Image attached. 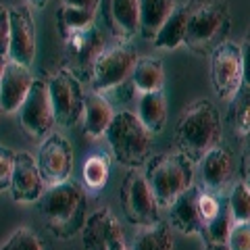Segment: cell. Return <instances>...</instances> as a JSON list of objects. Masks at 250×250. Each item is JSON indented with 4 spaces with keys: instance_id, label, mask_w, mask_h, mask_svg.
Instances as JSON below:
<instances>
[{
    "instance_id": "33",
    "label": "cell",
    "mask_w": 250,
    "mask_h": 250,
    "mask_svg": "<svg viewBox=\"0 0 250 250\" xmlns=\"http://www.w3.org/2000/svg\"><path fill=\"white\" fill-rule=\"evenodd\" d=\"M13 165H15V152L6 146H0V192L9 190Z\"/></svg>"
},
{
    "instance_id": "32",
    "label": "cell",
    "mask_w": 250,
    "mask_h": 250,
    "mask_svg": "<svg viewBox=\"0 0 250 250\" xmlns=\"http://www.w3.org/2000/svg\"><path fill=\"white\" fill-rule=\"evenodd\" d=\"M225 246L228 250H250V223L231 225Z\"/></svg>"
},
{
    "instance_id": "15",
    "label": "cell",
    "mask_w": 250,
    "mask_h": 250,
    "mask_svg": "<svg viewBox=\"0 0 250 250\" xmlns=\"http://www.w3.org/2000/svg\"><path fill=\"white\" fill-rule=\"evenodd\" d=\"M62 40H65V50L69 61L73 62V73L92 69L94 61L100 52L104 50V38L96 27V23L85 29H75V31H62Z\"/></svg>"
},
{
    "instance_id": "27",
    "label": "cell",
    "mask_w": 250,
    "mask_h": 250,
    "mask_svg": "<svg viewBox=\"0 0 250 250\" xmlns=\"http://www.w3.org/2000/svg\"><path fill=\"white\" fill-rule=\"evenodd\" d=\"M83 184L88 186V190L100 192L106 186L108 179V159L104 154H92L88 156V161L83 163Z\"/></svg>"
},
{
    "instance_id": "39",
    "label": "cell",
    "mask_w": 250,
    "mask_h": 250,
    "mask_svg": "<svg viewBox=\"0 0 250 250\" xmlns=\"http://www.w3.org/2000/svg\"><path fill=\"white\" fill-rule=\"evenodd\" d=\"M207 250H228L225 244H207Z\"/></svg>"
},
{
    "instance_id": "28",
    "label": "cell",
    "mask_w": 250,
    "mask_h": 250,
    "mask_svg": "<svg viewBox=\"0 0 250 250\" xmlns=\"http://www.w3.org/2000/svg\"><path fill=\"white\" fill-rule=\"evenodd\" d=\"M228 210L233 225L238 223H250V188L246 182H238L229 192Z\"/></svg>"
},
{
    "instance_id": "10",
    "label": "cell",
    "mask_w": 250,
    "mask_h": 250,
    "mask_svg": "<svg viewBox=\"0 0 250 250\" xmlns=\"http://www.w3.org/2000/svg\"><path fill=\"white\" fill-rule=\"evenodd\" d=\"M17 113L23 131L29 138H34L36 142H42V140H46L52 134V127L57 125V121H54V113L50 106L46 80H38L36 77L25 103L21 104Z\"/></svg>"
},
{
    "instance_id": "31",
    "label": "cell",
    "mask_w": 250,
    "mask_h": 250,
    "mask_svg": "<svg viewBox=\"0 0 250 250\" xmlns=\"http://www.w3.org/2000/svg\"><path fill=\"white\" fill-rule=\"evenodd\" d=\"M221 202H219L217 194L213 192H202L200 190V196H198V213H200V221H202V231H205L207 225L213 221V219L221 213Z\"/></svg>"
},
{
    "instance_id": "7",
    "label": "cell",
    "mask_w": 250,
    "mask_h": 250,
    "mask_svg": "<svg viewBox=\"0 0 250 250\" xmlns=\"http://www.w3.org/2000/svg\"><path fill=\"white\" fill-rule=\"evenodd\" d=\"M136 61H138V54L134 50V46L127 42H119L111 46V48H104L96 57L90 69L92 90L103 94L121 85L123 82H127L131 77V71H134Z\"/></svg>"
},
{
    "instance_id": "24",
    "label": "cell",
    "mask_w": 250,
    "mask_h": 250,
    "mask_svg": "<svg viewBox=\"0 0 250 250\" xmlns=\"http://www.w3.org/2000/svg\"><path fill=\"white\" fill-rule=\"evenodd\" d=\"M186 38V4L175 6L173 13L169 15V19L163 23V27L159 29V34L154 36V46L156 48H165L173 50L177 46L184 44Z\"/></svg>"
},
{
    "instance_id": "5",
    "label": "cell",
    "mask_w": 250,
    "mask_h": 250,
    "mask_svg": "<svg viewBox=\"0 0 250 250\" xmlns=\"http://www.w3.org/2000/svg\"><path fill=\"white\" fill-rule=\"evenodd\" d=\"M104 136L113 150V156L121 165L129 169H140L146 163L148 152H150V131L140 123L136 113H115Z\"/></svg>"
},
{
    "instance_id": "17",
    "label": "cell",
    "mask_w": 250,
    "mask_h": 250,
    "mask_svg": "<svg viewBox=\"0 0 250 250\" xmlns=\"http://www.w3.org/2000/svg\"><path fill=\"white\" fill-rule=\"evenodd\" d=\"M34 73L29 67L9 61L0 77V108L6 113H17L25 103L27 94L34 85Z\"/></svg>"
},
{
    "instance_id": "6",
    "label": "cell",
    "mask_w": 250,
    "mask_h": 250,
    "mask_svg": "<svg viewBox=\"0 0 250 250\" xmlns=\"http://www.w3.org/2000/svg\"><path fill=\"white\" fill-rule=\"evenodd\" d=\"M48 98L54 113V121L61 127H73L83 113V88L71 69H61L48 82Z\"/></svg>"
},
{
    "instance_id": "38",
    "label": "cell",
    "mask_w": 250,
    "mask_h": 250,
    "mask_svg": "<svg viewBox=\"0 0 250 250\" xmlns=\"http://www.w3.org/2000/svg\"><path fill=\"white\" fill-rule=\"evenodd\" d=\"M27 2H29L31 6H38V9H44V6L48 4L50 0H27Z\"/></svg>"
},
{
    "instance_id": "13",
    "label": "cell",
    "mask_w": 250,
    "mask_h": 250,
    "mask_svg": "<svg viewBox=\"0 0 250 250\" xmlns=\"http://www.w3.org/2000/svg\"><path fill=\"white\" fill-rule=\"evenodd\" d=\"M83 250H129L119 221L108 208L92 213L82 229Z\"/></svg>"
},
{
    "instance_id": "14",
    "label": "cell",
    "mask_w": 250,
    "mask_h": 250,
    "mask_svg": "<svg viewBox=\"0 0 250 250\" xmlns=\"http://www.w3.org/2000/svg\"><path fill=\"white\" fill-rule=\"evenodd\" d=\"M11 196L15 202H38L46 190V184L42 182L40 169H38L36 156L31 152H15V165L9 184Z\"/></svg>"
},
{
    "instance_id": "8",
    "label": "cell",
    "mask_w": 250,
    "mask_h": 250,
    "mask_svg": "<svg viewBox=\"0 0 250 250\" xmlns=\"http://www.w3.org/2000/svg\"><path fill=\"white\" fill-rule=\"evenodd\" d=\"M210 82L219 100L231 103L242 88V52L240 44L225 40L208 54Z\"/></svg>"
},
{
    "instance_id": "36",
    "label": "cell",
    "mask_w": 250,
    "mask_h": 250,
    "mask_svg": "<svg viewBox=\"0 0 250 250\" xmlns=\"http://www.w3.org/2000/svg\"><path fill=\"white\" fill-rule=\"evenodd\" d=\"M61 9H73V11H83V13L98 15L100 0H61Z\"/></svg>"
},
{
    "instance_id": "1",
    "label": "cell",
    "mask_w": 250,
    "mask_h": 250,
    "mask_svg": "<svg viewBox=\"0 0 250 250\" xmlns=\"http://www.w3.org/2000/svg\"><path fill=\"white\" fill-rule=\"evenodd\" d=\"M38 208L46 228L54 238L71 240L83 229L85 223V190L80 182L67 179L62 184L48 186L38 200Z\"/></svg>"
},
{
    "instance_id": "18",
    "label": "cell",
    "mask_w": 250,
    "mask_h": 250,
    "mask_svg": "<svg viewBox=\"0 0 250 250\" xmlns=\"http://www.w3.org/2000/svg\"><path fill=\"white\" fill-rule=\"evenodd\" d=\"M200 175L207 192H221L233 177V154L221 144L208 150L200 161Z\"/></svg>"
},
{
    "instance_id": "35",
    "label": "cell",
    "mask_w": 250,
    "mask_h": 250,
    "mask_svg": "<svg viewBox=\"0 0 250 250\" xmlns=\"http://www.w3.org/2000/svg\"><path fill=\"white\" fill-rule=\"evenodd\" d=\"M240 52H242V85L250 88V29L246 31Z\"/></svg>"
},
{
    "instance_id": "22",
    "label": "cell",
    "mask_w": 250,
    "mask_h": 250,
    "mask_svg": "<svg viewBox=\"0 0 250 250\" xmlns=\"http://www.w3.org/2000/svg\"><path fill=\"white\" fill-rule=\"evenodd\" d=\"M131 83L140 94L159 92L165 85V69L161 59L154 57H138L134 71H131Z\"/></svg>"
},
{
    "instance_id": "29",
    "label": "cell",
    "mask_w": 250,
    "mask_h": 250,
    "mask_svg": "<svg viewBox=\"0 0 250 250\" xmlns=\"http://www.w3.org/2000/svg\"><path fill=\"white\" fill-rule=\"evenodd\" d=\"M0 250H46L40 236L31 229V228H17L9 238H6V242L2 246H0Z\"/></svg>"
},
{
    "instance_id": "9",
    "label": "cell",
    "mask_w": 250,
    "mask_h": 250,
    "mask_svg": "<svg viewBox=\"0 0 250 250\" xmlns=\"http://www.w3.org/2000/svg\"><path fill=\"white\" fill-rule=\"evenodd\" d=\"M121 207L127 221L140 228H150L161 221L154 194L148 188L144 173H140L138 169H131L121 184Z\"/></svg>"
},
{
    "instance_id": "26",
    "label": "cell",
    "mask_w": 250,
    "mask_h": 250,
    "mask_svg": "<svg viewBox=\"0 0 250 250\" xmlns=\"http://www.w3.org/2000/svg\"><path fill=\"white\" fill-rule=\"evenodd\" d=\"M229 123L240 138L250 136V88L242 85L240 92L231 100Z\"/></svg>"
},
{
    "instance_id": "21",
    "label": "cell",
    "mask_w": 250,
    "mask_h": 250,
    "mask_svg": "<svg viewBox=\"0 0 250 250\" xmlns=\"http://www.w3.org/2000/svg\"><path fill=\"white\" fill-rule=\"evenodd\" d=\"M138 119L150 134H159L163 131L167 123V98L165 92H148L140 94L138 100Z\"/></svg>"
},
{
    "instance_id": "20",
    "label": "cell",
    "mask_w": 250,
    "mask_h": 250,
    "mask_svg": "<svg viewBox=\"0 0 250 250\" xmlns=\"http://www.w3.org/2000/svg\"><path fill=\"white\" fill-rule=\"evenodd\" d=\"M83 131L90 138H100L106 134L113 121V103L100 92H88L83 96Z\"/></svg>"
},
{
    "instance_id": "23",
    "label": "cell",
    "mask_w": 250,
    "mask_h": 250,
    "mask_svg": "<svg viewBox=\"0 0 250 250\" xmlns=\"http://www.w3.org/2000/svg\"><path fill=\"white\" fill-rule=\"evenodd\" d=\"M175 0H140V31L148 40H154L163 23L175 9Z\"/></svg>"
},
{
    "instance_id": "25",
    "label": "cell",
    "mask_w": 250,
    "mask_h": 250,
    "mask_svg": "<svg viewBox=\"0 0 250 250\" xmlns=\"http://www.w3.org/2000/svg\"><path fill=\"white\" fill-rule=\"evenodd\" d=\"M131 250H173V236H171V225L154 223L150 228H142V231L134 240Z\"/></svg>"
},
{
    "instance_id": "30",
    "label": "cell",
    "mask_w": 250,
    "mask_h": 250,
    "mask_svg": "<svg viewBox=\"0 0 250 250\" xmlns=\"http://www.w3.org/2000/svg\"><path fill=\"white\" fill-rule=\"evenodd\" d=\"M231 217H229V210L228 208H221L213 221H210L205 231H202V238L207 240V244H225L228 242V236H229V229H231Z\"/></svg>"
},
{
    "instance_id": "12",
    "label": "cell",
    "mask_w": 250,
    "mask_h": 250,
    "mask_svg": "<svg viewBox=\"0 0 250 250\" xmlns=\"http://www.w3.org/2000/svg\"><path fill=\"white\" fill-rule=\"evenodd\" d=\"M36 59V21L27 4L9 9V61L31 67Z\"/></svg>"
},
{
    "instance_id": "40",
    "label": "cell",
    "mask_w": 250,
    "mask_h": 250,
    "mask_svg": "<svg viewBox=\"0 0 250 250\" xmlns=\"http://www.w3.org/2000/svg\"><path fill=\"white\" fill-rule=\"evenodd\" d=\"M6 62H9V59H6V57H0V77H2V73H4Z\"/></svg>"
},
{
    "instance_id": "2",
    "label": "cell",
    "mask_w": 250,
    "mask_h": 250,
    "mask_svg": "<svg viewBox=\"0 0 250 250\" xmlns=\"http://www.w3.org/2000/svg\"><path fill=\"white\" fill-rule=\"evenodd\" d=\"M228 0H188L186 4V38L184 44L192 52L208 57L229 31Z\"/></svg>"
},
{
    "instance_id": "16",
    "label": "cell",
    "mask_w": 250,
    "mask_h": 250,
    "mask_svg": "<svg viewBox=\"0 0 250 250\" xmlns=\"http://www.w3.org/2000/svg\"><path fill=\"white\" fill-rule=\"evenodd\" d=\"M100 6L117 42H129L140 31V0H100Z\"/></svg>"
},
{
    "instance_id": "11",
    "label": "cell",
    "mask_w": 250,
    "mask_h": 250,
    "mask_svg": "<svg viewBox=\"0 0 250 250\" xmlns=\"http://www.w3.org/2000/svg\"><path fill=\"white\" fill-rule=\"evenodd\" d=\"M42 182L46 186H57L71 179L73 171V148L62 134H52L42 140L40 152L36 156Z\"/></svg>"
},
{
    "instance_id": "4",
    "label": "cell",
    "mask_w": 250,
    "mask_h": 250,
    "mask_svg": "<svg viewBox=\"0 0 250 250\" xmlns=\"http://www.w3.org/2000/svg\"><path fill=\"white\" fill-rule=\"evenodd\" d=\"M144 177L156 205L169 208L179 194L194 186V163L179 150L161 152L148 161Z\"/></svg>"
},
{
    "instance_id": "34",
    "label": "cell",
    "mask_w": 250,
    "mask_h": 250,
    "mask_svg": "<svg viewBox=\"0 0 250 250\" xmlns=\"http://www.w3.org/2000/svg\"><path fill=\"white\" fill-rule=\"evenodd\" d=\"M0 57L9 59V9L0 4Z\"/></svg>"
},
{
    "instance_id": "41",
    "label": "cell",
    "mask_w": 250,
    "mask_h": 250,
    "mask_svg": "<svg viewBox=\"0 0 250 250\" xmlns=\"http://www.w3.org/2000/svg\"><path fill=\"white\" fill-rule=\"evenodd\" d=\"M0 113H2V108H0Z\"/></svg>"
},
{
    "instance_id": "19",
    "label": "cell",
    "mask_w": 250,
    "mask_h": 250,
    "mask_svg": "<svg viewBox=\"0 0 250 250\" xmlns=\"http://www.w3.org/2000/svg\"><path fill=\"white\" fill-rule=\"evenodd\" d=\"M198 196H200V188L192 186L188 188L184 194L173 200V205L169 207V221L171 225L186 233V236H202V221L198 213Z\"/></svg>"
},
{
    "instance_id": "3",
    "label": "cell",
    "mask_w": 250,
    "mask_h": 250,
    "mask_svg": "<svg viewBox=\"0 0 250 250\" xmlns=\"http://www.w3.org/2000/svg\"><path fill=\"white\" fill-rule=\"evenodd\" d=\"M177 150L192 163H200L202 156L221 142V117L210 100H196L184 111L175 127Z\"/></svg>"
},
{
    "instance_id": "37",
    "label": "cell",
    "mask_w": 250,
    "mask_h": 250,
    "mask_svg": "<svg viewBox=\"0 0 250 250\" xmlns=\"http://www.w3.org/2000/svg\"><path fill=\"white\" fill-rule=\"evenodd\" d=\"M244 175H246V186L250 188V146H248V150H246V161H244Z\"/></svg>"
}]
</instances>
